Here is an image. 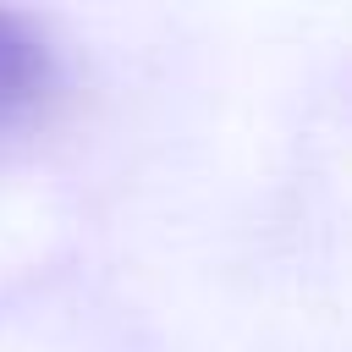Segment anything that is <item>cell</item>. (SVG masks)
I'll return each mask as SVG.
<instances>
[{
	"mask_svg": "<svg viewBox=\"0 0 352 352\" xmlns=\"http://www.w3.org/2000/svg\"><path fill=\"white\" fill-rule=\"evenodd\" d=\"M44 82H50L44 38H38L22 16L0 11V132H6L11 121H22V116L38 104Z\"/></svg>",
	"mask_w": 352,
	"mask_h": 352,
	"instance_id": "obj_1",
	"label": "cell"
}]
</instances>
